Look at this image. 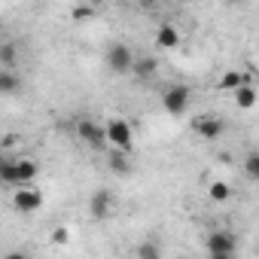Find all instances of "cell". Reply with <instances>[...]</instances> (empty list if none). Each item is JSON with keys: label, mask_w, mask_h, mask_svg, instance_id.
<instances>
[{"label": "cell", "mask_w": 259, "mask_h": 259, "mask_svg": "<svg viewBox=\"0 0 259 259\" xmlns=\"http://www.w3.org/2000/svg\"><path fill=\"white\" fill-rule=\"evenodd\" d=\"M104 138H107V147L110 150H119V153H132V144H135V132L132 125H128V119H107L104 125Z\"/></svg>", "instance_id": "obj_1"}, {"label": "cell", "mask_w": 259, "mask_h": 259, "mask_svg": "<svg viewBox=\"0 0 259 259\" xmlns=\"http://www.w3.org/2000/svg\"><path fill=\"white\" fill-rule=\"evenodd\" d=\"M189 101H192V89L189 85H171L162 95V107H165L168 116H183L189 110Z\"/></svg>", "instance_id": "obj_2"}, {"label": "cell", "mask_w": 259, "mask_h": 259, "mask_svg": "<svg viewBox=\"0 0 259 259\" xmlns=\"http://www.w3.org/2000/svg\"><path fill=\"white\" fill-rule=\"evenodd\" d=\"M132 64H135V52L128 49L125 43H110V46H107V67H110L116 76L132 73Z\"/></svg>", "instance_id": "obj_3"}, {"label": "cell", "mask_w": 259, "mask_h": 259, "mask_svg": "<svg viewBox=\"0 0 259 259\" xmlns=\"http://www.w3.org/2000/svg\"><path fill=\"white\" fill-rule=\"evenodd\" d=\"M192 132H195L198 138H204V141H220L223 132H226V122H223V116H217V113H201V116L192 119Z\"/></svg>", "instance_id": "obj_4"}, {"label": "cell", "mask_w": 259, "mask_h": 259, "mask_svg": "<svg viewBox=\"0 0 259 259\" xmlns=\"http://www.w3.org/2000/svg\"><path fill=\"white\" fill-rule=\"evenodd\" d=\"M76 135L82 144H89V150H107V138H104V125L95 119H79L76 122Z\"/></svg>", "instance_id": "obj_5"}, {"label": "cell", "mask_w": 259, "mask_h": 259, "mask_svg": "<svg viewBox=\"0 0 259 259\" xmlns=\"http://www.w3.org/2000/svg\"><path fill=\"white\" fill-rule=\"evenodd\" d=\"M13 207H16L19 213H37V210L43 207V192L34 189V186H16Z\"/></svg>", "instance_id": "obj_6"}, {"label": "cell", "mask_w": 259, "mask_h": 259, "mask_svg": "<svg viewBox=\"0 0 259 259\" xmlns=\"http://www.w3.org/2000/svg\"><path fill=\"white\" fill-rule=\"evenodd\" d=\"M207 253H238V238L229 229H217L207 235Z\"/></svg>", "instance_id": "obj_7"}, {"label": "cell", "mask_w": 259, "mask_h": 259, "mask_svg": "<svg viewBox=\"0 0 259 259\" xmlns=\"http://www.w3.org/2000/svg\"><path fill=\"white\" fill-rule=\"evenodd\" d=\"M89 213L92 220H107L113 213V195L107 189H98L95 195H89Z\"/></svg>", "instance_id": "obj_8"}, {"label": "cell", "mask_w": 259, "mask_h": 259, "mask_svg": "<svg viewBox=\"0 0 259 259\" xmlns=\"http://www.w3.org/2000/svg\"><path fill=\"white\" fill-rule=\"evenodd\" d=\"M156 46H159V49H177V46H180V31H177L171 22L159 25V31H156Z\"/></svg>", "instance_id": "obj_9"}, {"label": "cell", "mask_w": 259, "mask_h": 259, "mask_svg": "<svg viewBox=\"0 0 259 259\" xmlns=\"http://www.w3.org/2000/svg\"><path fill=\"white\" fill-rule=\"evenodd\" d=\"M132 73H135L138 79H153V76L159 73V61H156L153 55H141V58H135Z\"/></svg>", "instance_id": "obj_10"}, {"label": "cell", "mask_w": 259, "mask_h": 259, "mask_svg": "<svg viewBox=\"0 0 259 259\" xmlns=\"http://www.w3.org/2000/svg\"><path fill=\"white\" fill-rule=\"evenodd\" d=\"M37 174H40V165L34 159H16V180H19V186H28Z\"/></svg>", "instance_id": "obj_11"}, {"label": "cell", "mask_w": 259, "mask_h": 259, "mask_svg": "<svg viewBox=\"0 0 259 259\" xmlns=\"http://www.w3.org/2000/svg\"><path fill=\"white\" fill-rule=\"evenodd\" d=\"M19 92H22L19 70H4L0 67V95H19Z\"/></svg>", "instance_id": "obj_12"}, {"label": "cell", "mask_w": 259, "mask_h": 259, "mask_svg": "<svg viewBox=\"0 0 259 259\" xmlns=\"http://www.w3.org/2000/svg\"><path fill=\"white\" fill-rule=\"evenodd\" d=\"M107 165H110V171H116L122 177L132 171V159H128V153H119V150H110V147H107Z\"/></svg>", "instance_id": "obj_13"}, {"label": "cell", "mask_w": 259, "mask_h": 259, "mask_svg": "<svg viewBox=\"0 0 259 259\" xmlns=\"http://www.w3.org/2000/svg\"><path fill=\"white\" fill-rule=\"evenodd\" d=\"M0 67L4 70H19V46L16 43H7L0 46Z\"/></svg>", "instance_id": "obj_14"}, {"label": "cell", "mask_w": 259, "mask_h": 259, "mask_svg": "<svg viewBox=\"0 0 259 259\" xmlns=\"http://www.w3.org/2000/svg\"><path fill=\"white\" fill-rule=\"evenodd\" d=\"M235 104L241 110H253L256 107V89H253V82H244V85L235 89Z\"/></svg>", "instance_id": "obj_15"}, {"label": "cell", "mask_w": 259, "mask_h": 259, "mask_svg": "<svg viewBox=\"0 0 259 259\" xmlns=\"http://www.w3.org/2000/svg\"><path fill=\"white\" fill-rule=\"evenodd\" d=\"M0 183L4 186H19V180H16V159L13 156H0Z\"/></svg>", "instance_id": "obj_16"}, {"label": "cell", "mask_w": 259, "mask_h": 259, "mask_svg": "<svg viewBox=\"0 0 259 259\" xmlns=\"http://www.w3.org/2000/svg\"><path fill=\"white\" fill-rule=\"evenodd\" d=\"M244 82H250V76L241 73V70H226V73L220 76V89H226V92H235V89L244 85Z\"/></svg>", "instance_id": "obj_17"}, {"label": "cell", "mask_w": 259, "mask_h": 259, "mask_svg": "<svg viewBox=\"0 0 259 259\" xmlns=\"http://www.w3.org/2000/svg\"><path fill=\"white\" fill-rule=\"evenodd\" d=\"M207 195H210V201L223 204V201H229V195H232V186H229L226 180H213V183L207 186Z\"/></svg>", "instance_id": "obj_18"}, {"label": "cell", "mask_w": 259, "mask_h": 259, "mask_svg": "<svg viewBox=\"0 0 259 259\" xmlns=\"http://www.w3.org/2000/svg\"><path fill=\"white\" fill-rule=\"evenodd\" d=\"M244 177L247 180H259V153L256 150H250L247 159H244Z\"/></svg>", "instance_id": "obj_19"}, {"label": "cell", "mask_w": 259, "mask_h": 259, "mask_svg": "<svg viewBox=\"0 0 259 259\" xmlns=\"http://www.w3.org/2000/svg\"><path fill=\"white\" fill-rule=\"evenodd\" d=\"M138 259H162V253H159V247L153 241H147V244L138 247Z\"/></svg>", "instance_id": "obj_20"}, {"label": "cell", "mask_w": 259, "mask_h": 259, "mask_svg": "<svg viewBox=\"0 0 259 259\" xmlns=\"http://www.w3.org/2000/svg\"><path fill=\"white\" fill-rule=\"evenodd\" d=\"M95 16V7H89V4H79V7H73V19L76 22H82V19H92Z\"/></svg>", "instance_id": "obj_21"}, {"label": "cell", "mask_w": 259, "mask_h": 259, "mask_svg": "<svg viewBox=\"0 0 259 259\" xmlns=\"http://www.w3.org/2000/svg\"><path fill=\"white\" fill-rule=\"evenodd\" d=\"M67 238H70V232H67L64 226H58V229L52 232V244H58V247H61V244H67Z\"/></svg>", "instance_id": "obj_22"}, {"label": "cell", "mask_w": 259, "mask_h": 259, "mask_svg": "<svg viewBox=\"0 0 259 259\" xmlns=\"http://www.w3.org/2000/svg\"><path fill=\"white\" fill-rule=\"evenodd\" d=\"M207 259H238V253H207Z\"/></svg>", "instance_id": "obj_23"}, {"label": "cell", "mask_w": 259, "mask_h": 259, "mask_svg": "<svg viewBox=\"0 0 259 259\" xmlns=\"http://www.w3.org/2000/svg\"><path fill=\"white\" fill-rule=\"evenodd\" d=\"M4 259H31V256H28L25 250H13V253H7Z\"/></svg>", "instance_id": "obj_24"}, {"label": "cell", "mask_w": 259, "mask_h": 259, "mask_svg": "<svg viewBox=\"0 0 259 259\" xmlns=\"http://www.w3.org/2000/svg\"><path fill=\"white\" fill-rule=\"evenodd\" d=\"M0 46H4V28H0Z\"/></svg>", "instance_id": "obj_25"}]
</instances>
